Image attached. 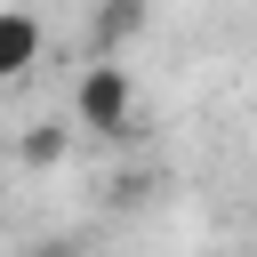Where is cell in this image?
Instances as JSON below:
<instances>
[{
    "label": "cell",
    "mask_w": 257,
    "mask_h": 257,
    "mask_svg": "<svg viewBox=\"0 0 257 257\" xmlns=\"http://www.w3.org/2000/svg\"><path fill=\"white\" fill-rule=\"evenodd\" d=\"M72 128H88V137H128V120H137V72L120 64V56H96V64H80L72 72Z\"/></svg>",
    "instance_id": "cell-1"
},
{
    "label": "cell",
    "mask_w": 257,
    "mask_h": 257,
    "mask_svg": "<svg viewBox=\"0 0 257 257\" xmlns=\"http://www.w3.org/2000/svg\"><path fill=\"white\" fill-rule=\"evenodd\" d=\"M32 64H40V16L16 8V0H0V88L32 80Z\"/></svg>",
    "instance_id": "cell-2"
},
{
    "label": "cell",
    "mask_w": 257,
    "mask_h": 257,
    "mask_svg": "<svg viewBox=\"0 0 257 257\" xmlns=\"http://www.w3.org/2000/svg\"><path fill=\"white\" fill-rule=\"evenodd\" d=\"M145 24H153V0H96V56L137 48V40H145Z\"/></svg>",
    "instance_id": "cell-3"
},
{
    "label": "cell",
    "mask_w": 257,
    "mask_h": 257,
    "mask_svg": "<svg viewBox=\"0 0 257 257\" xmlns=\"http://www.w3.org/2000/svg\"><path fill=\"white\" fill-rule=\"evenodd\" d=\"M16 153H24L32 169H56V161H64V120H40V128H24V137H16Z\"/></svg>",
    "instance_id": "cell-4"
},
{
    "label": "cell",
    "mask_w": 257,
    "mask_h": 257,
    "mask_svg": "<svg viewBox=\"0 0 257 257\" xmlns=\"http://www.w3.org/2000/svg\"><path fill=\"white\" fill-rule=\"evenodd\" d=\"M24 257H88V249H80V241H32Z\"/></svg>",
    "instance_id": "cell-5"
}]
</instances>
